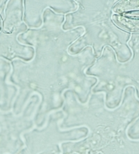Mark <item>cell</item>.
<instances>
[{
  "label": "cell",
  "mask_w": 139,
  "mask_h": 154,
  "mask_svg": "<svg viewBox=\"0 0 139 154\" xmlns=\"http://www.w3.org/2000/svg\"><path fill=\"white\" fill-rule=\"evenodd\" d=\"M139 8V1H127L117 4L114 8L116 12H122L124 11H128L130 9H136Z\"/></svg>",
  "instance_id": "2"
},
{
  "label": "cell",
  "mask_w": 139,
  "mask_h": 154,
  "mask_svg": "<svg viewBox=\"0 0 139 154\" xmlns=\"http://www.w3.org/2000/svg\"><path fill=\"white\" fill-rule=\"evenodd\" d=\"M1 26H2V22H1V19H0V29H1Z\"/></svg>",
  "instance_id": "3"
},
{
  "label": "cell",
  "mask_w": 139,
  "mask_h": 154,
  "mask_svg": "<svg viewBox=\"0 0 139 154\" xmlns=\"http://www.w3.org/2000/svg\"><path fill=\"white\" fill-rule=\"evenodd\" d=\"M115 22L122 28L134 32H139V20H129L127 18L117 16Z\"/></svg>",
  "instance_id": "1"
}]
</instances>
